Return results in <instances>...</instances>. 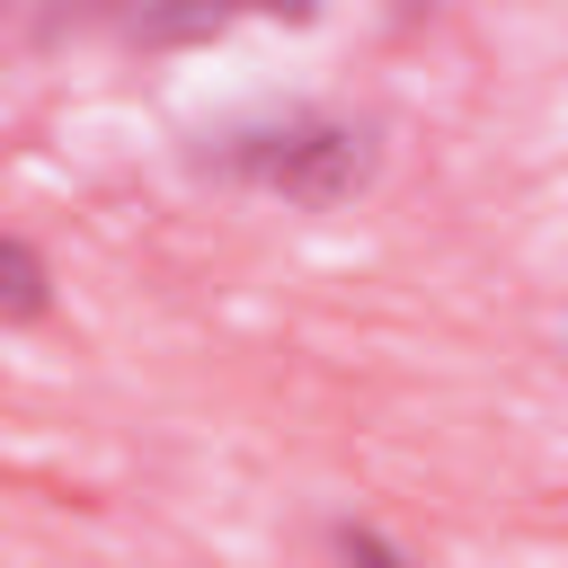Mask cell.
I'll list each match as a JSON object with an SVG mask.
<instances>
[{
	"mask_svg": "<svg viewBox=\"0 0 568 568\" xmlns=\"http://www.w3.org/2000/svg\"><path fill=\"white\" fill-rule=\"evenodd\" d=\"M204 169H213V178H231V186L284 195V204H346V195H364V186H373L382 142H373V124H355V115L293 106V115H257V124L213 133Z\"/></svg>",
	"mask_w": 568,
	"mask_h": 568,
	"instance_id": "cell-1",
	"label": "cell"
},
{
	"mask_svg": "<svg viewBox=\"0 0 568 568\" xmlns=\"http://www.w3.org/2000/svg\"><path fill=\"white\" fill-rule=\"evenodd\" d=\"M320 0H151L142 9V36L178 44V36H204V27H231V18H311Z\"/></svg>",
	"mask_w": 568,
	"mask_h": 568,
	"instance_id": "cell-2",
	"label": "cell"
},
{
	"mask_svg": "<svg viewBox=\"0 0 568 568\" xmlns=\"http://www.w3.org/2000/svg\"><path fill=\"white\" fill-rule=\"evenodd\" d=\"M44 311H53V266H44V248L18 240V231H0V328H27V320H44Z\"/></svg>",
	"mask_w": 568,
	"mask_h": 568,
	"instance_id": "cell-3",
	"label": "cell"
},
{
	"mask_svg": "<svg viewBox=\"0 0 568 568\" xmlns=\"http://www.w3.org/2000/svg\"><path fill=\"white\" fill-rule=\"evenodd\" d=\"M328 550H337L346 568H417V559H408L399 541H382L373 524H337V532H328Z\"/></svg>",
	"mask_w": 568,
	"mask_h": 568,
	"instance_id": "cell-4",
	"label": "cell"
}]
</instances>
